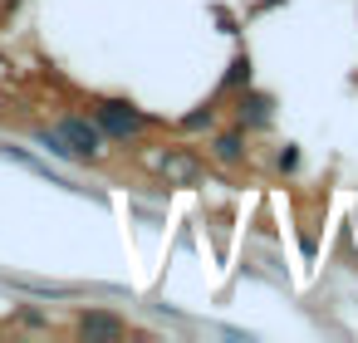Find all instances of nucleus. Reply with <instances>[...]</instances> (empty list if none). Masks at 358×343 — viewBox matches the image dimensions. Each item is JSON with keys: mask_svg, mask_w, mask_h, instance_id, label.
<instances>
[{"mask_svg": "<svg viewBox=\"0 0 358 343\" xmlns=\"http://www.w3.org/2000/svg\"><path fill=\"white\" fill-rule=\"evenodd\" d=\"M99 123H103L113 138H133V133H143V113H133L128 103H103V108H99Z\"/></svg>", "mask_w": 358, "mask_h": 343, "instance_id": "nucleus-1", "label": "nucleus"}, {"mask_svg": "<svg viewBox=\"0 0 358 343\" xmlns=\"http://www.w3.org/2000/svg\"><path fill=\"white\" fill-rule=\"evenodd\" d=\"M59 138H64V143H74V157H94V152H99V143H103V138H99V128H94V123H84V118H69V123L59 128Z\"/></svg>", "mask_w": 358, "mask_h": 343, "instance_id": "nucleus-2", "label": "nucleus"}, {"mask_svg": "<svg viewBox=\"0 0 358 343\" xmlns=\"http://www.w3.org/2000/svg\"><path fill=\"white\" fill-rule=\"evenodd\" d=\"M84 338H123V323L108 319V314H84Z\"/></svg>", "mask_w": 358, "mask_h": 343, "instance_id": "nucleus-3", "label": "nucleus"}]
</instances>
